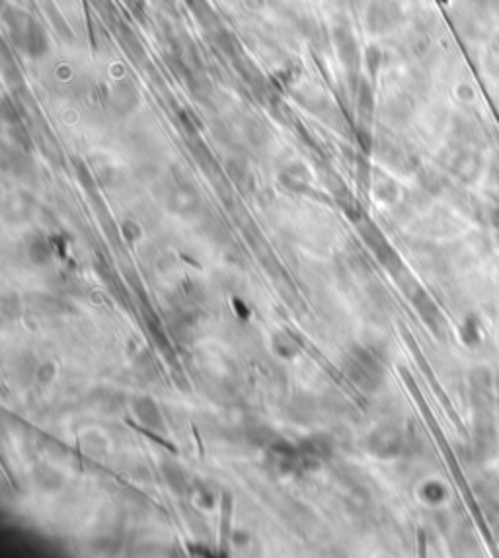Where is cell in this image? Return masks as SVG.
I'll return each mask as SVG.
<instances>
[{
    "label": "cell",
    "mask_w": 499,
    "mask_h": 558,
    "mask_svg": "<svg viewBox=\"0 0 499 558\" xmlns=\"http://www.w3.org/2000/svg\"><path fill=\"white\" fill-rule=\"evenodd\" d=\"M343 369H346L349 381L355 387H359L361 391H365V393L377 391L380 383H382V369L367 350L355 348L346 357Z\"/></svg>",
    "instance_id": "cell-1"
},
{
    "label": "cell",
    "mask_w": 499,
    "mask_h": 558,
    "mask_svg": "<svg viewBox=\"0 0 499 558\" xmlns=\"http://www.w3.org/2000/svg\"><path fill=\"white\" fill-rule=\"evenodd\" d=\"M133 412L137 420L141 422L144 427H151V429H164V420L160 410L156 402L149 398V396H142V398H137L135 404H133Z\"/></svg>",
    "instance_id": "cell-2"
},
{
    "label": "cell",
    "mask_w": 499,
    "mask_h": 558,
    "mask_svg": "<svg viewBox=\"0 0 499 558\" xmlns=\"http://www.w3.org/2000/svg\"><path fill=\"white\" fill-rule=\"evenodd\" d=\"M369 447L373 453H377L380 457H388L398 449V438L388 427H380L370 436Z\"/></svg>",
    "instance_id": "cell-3"
},
{
    "label": "cell",
    "mask_w": 499,
    "mask_h": 558,
    "mask_svg": "<svg viewBox=\"0 0 499 558\" xmlns=\"http://www.w3.org/2000/svg\"><path fill=\"white\" fill-rule=\"evenodd\" d=\"M162 474L164 481L168 482V486L174 490V492L182 494L187 488V478H185V472L176 465V463H164L162 465Z\"/></svg>",
    "instance_id": "cell-4"
},
{
    "label": "cell",
    "mask_w": 499,
    "mask_h": 558,
    "mask_svg": "<svg viewBox=\"0 0 499 558\" xmlns=\"http://www.w3.org/2000/svg\"><path fill=\"white\" fill-rule=\"evenodd\" d=\"M281 182L287 187L294 189V192H303V189L308 187V174H306V170L301 165L291 166V168H287L281 174Z\"/></svg>",
    "instance_id": "cell-5"
},
{
    "label": "cell",
    "mask_w": 499,
    "mask_h": 558,
    "mask_svg": "<svg viewBox=\"0 0 499 558\" xmlns=\"http://www.w3.org/2000/svg\"><path fill=\"white\" fill-rule=\"evenodd\" d=\"M28 256L33 263L41 266V263L49 262V256H51V248L45 241L44 236H30L28 241Z\"/></svg>",
    "instance_id": "cell-6"
},
{
    "label": "cell",
    "mask_w": 499,
    "mask_h": 558,
    "mask_svg": "<svg viewBox=\"0 0 499 558\" xmlns=\"http://www.w3.org/2000/svg\"><path fill=\"white\" fill-rule=\"evenodd\" d=\"M197 205H199L197 196L189 189H178L170 199V207L176 209L178 213H191L194 209H197Z\"/></svg>",
    "instance_id": "cell-7"
},
{
    "label": "cell",
    "mask_w": 499,
    "mask_h": 558,
    "mask_svg": "<svg viewBox=\"0 0 499 558\" xmlns=\"http://www.w3.org/2000/svg\"><path fill=\"white\" fill-rule=\"evenodd\" d=\"M273 348L281 357H294L299 353V342L291 334L281 332L273 338Z\"/></svg>",
    "instance_id": "cell-8"
},
{
    "label": "cell",
    "mask_w": 499,
    "mask_h": 558,
    "mask_svg": "<svg viewBox=\"0 0 499 558\" xmlns=\"http://www.w3.org/2000/svg\"><path fill=\"white\" fill-rule=\"evenodd\" d=\"M35 478L44 490H57L63 484V478L59 476V472L49 469V467H39L35 472Z\"/></svg>",
    "instance_id": "cell-9"
},
{
    "label": "cell",
    "mask_w": 499,
    "mask_h": 558,
    "mask_svg": "<svg viewBox=\"0 0 499 558\" xmlns=\"http://www.w3.org/2000/svg\"><path fill=\"white\" fill-rule=\"evenodd\" d=\"M0 310H2V317L6 318V320H12V318L20 317V297L18 295L2 297Z\"/></svg>",
    "instance_id": "cell-10"
},
{
    "label": "cell",
    "mask_w": 499,
    "mask_h": 558,
    "mask_svg": "<svg viewBox=\"0 0 499 558\" xmlns=\"http://www.w3.org/2000/svg\"><path fill=\"white\" fill-rule=\"evenodd\" d=\"M55 375H57V367H55V363H51V362L41 363V365L35 369V377H37V381L44 384L51 383V381L55 379Z\"/></svg>",
    "instance_id": "cell-11"
},
{
    "label": "cell",
    "mask_w": 499,
    "mask_h": 558,
    "mask_svg": "<svg viewBox=\"0 0 499 558\" xmlns=\"http://www.w3.org/2000/svg\"><path fill=\"white\" fill-rule=\"evenodd\" d=\"M123 236L131 242L137 241V239L141 236V229H139L135 223H131L129 221V223H125V225H123Z\"/></svg>",
    "instance_id": "cell-12"
}]
</instances>
